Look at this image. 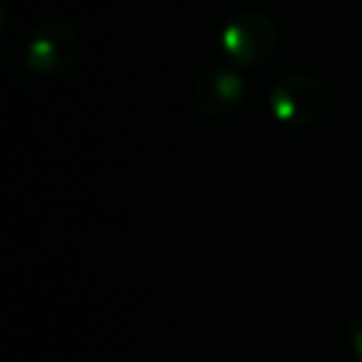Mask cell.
I'll return each mask as SVG.
<instances>
[{
    "label": "cell",
    "instance_id": "6da1fadb",
    "mask_svg": "<svg viewBox=\"0 0 362 362\" xmlns=\"http://www.w3.org/2000/svg\"><path fill=\"white\" fill-rule=\"evenodd\" d=\"M271 112L278 122L288 127H313L325 117L330 95L322 80L308 72L286 75L268 97Z\"/></svg>",
    "mask_w": 362,
    "mask_h": 362
},
{
    "label": "cell",
    "instance_id": "7a4b0ae2",
    "mask_svg": "<svg viewBox=\"0 0 362 362\" xmlns=\"http://www.w3.org/2000/svg\"><path fill=\"white\" fill-rule=\"evenodd\" d=\"M221 47L238 65H263L278 47V30L268 16L258 11L236 13L221 28Z\"/></svg>",
    "mask_w": 362,
    "mask_h": 362
},
{
    "label": "cell",
    "instance_id": "3957f363",
    "mask_svg": "<svg viewBox=\"0 0 362 362\" xmlns=\"http://www.w3.org/2000/svg\"><path fill=\"white\" fill-rule=\"evenodd\" d=\"M80 35L65 21H45L33 30L25 45V62L40 75H57L75 65Z\"/></svg>",
    "mask_w": 362,
    "mask_h": 362
},
{
    "label": "cell",
    "instance_id": "277c9868",
    "mask_svg": "<svg viewBox=\"0 0 362 362\" xmlns=\"http://www.w3.org/2000/svg\"><path fill=\"white\" fill-rule=\"evenodd\" d=\"M246 85L243 77L228 65H209L197 77L194 85V102L211 119L228 117L241 107Z\"/></svg>",
    "mask_w": 362,
    "mask_h": 362
},
{
    "label": "cell",
    "instance_id": "5b68a950",
    "mask_svg": "<svg viewBox=\"0 0 362 362\" xmlns=\"http://www.w3.org/2000/svg\"><path fill=\"white\" fill-rule=\"evenodd\" d=\"M350 347H352V362H362V305L355 310L350 320Z\"/></svg>",
    "mask_w": 362,
    "mask_h": 362
}]
</instances>
